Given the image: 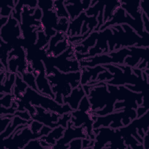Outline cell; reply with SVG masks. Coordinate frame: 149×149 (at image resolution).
Masks as SVG:
<instances>
[{
	"label": "cell",
	"instance_id": "obj_1",
	"mask_svg": "<svg viewBox=\"0 0 149 149\" xmlns=\"http://www.w3.org/2000/svg\"><path fill=\"white\" fill-rule=\"evenodd\" d=\"M110 28L112 34L108 40L109 52L125 47L149 46V38L141 37L127 24L114 25Z\"/></svg>",
	"mask_w": 149,
	"mask_h": 149
},
{
	"label": "cell",
	"instance_id": "obj_2",
	"mask_svg": "<svg viewBox=\"0 0 149 149\" xmlns=\"http://www.w3.org/2000/svg\"><path fill=\"white\" fill-rule=\"evenodd\" d=\"M91 105V111L97 116H105L114 112L116 100L107 90V84L100 81L90 91L87 95Z\"/></svg>",
	"mask_w": 149,
	"mask_h": 149
},
{
	"label": "cell",
	"instance_id": "obj_3",
	"mask_svg": "<svg viewBox=\"0 0 149 149\" xmlns=\"http://www.w3.org/2000/svg\"><path fill=\"white\" fill-rule=\"evenodd\" d=\"M52 129L50 127L44 125L40 132L34 133L31 130L29 125H20L11 135L2 140L3 147L6 149H22L30 140L47 135Z\"/></svg>",
	"mask_w": 149,
	"mask_h": 149
},
{
	"label": "cell",
	"instance_id": "obj_4",
	"mask_svg": "<svg viewBox=\"0 0 149 149\" xmlns=\"http://www.w3.org/2000/svg\"><path fill=\"white\" fill-rule=\"evenodd\" d=\"M19 100L30 102L34 107H41L47 111L54 112L61 115L70 113L73 111L68 104L61 105L54 98L42 94L29 87L27 88L25 93Z\"/></svg>",
	"mask_w": 149,
	"mask_h": 149
},
{
	"label": "cell",
	"instance_id": "obj_5",
	"mask_svg": "<svg viewBox=\"0 0 149 149\" xmlns=\"http://www.w3.org/2000/svg\"><path fill=\"white\" fill-rule=\"evenodd\" d=\"M74 45L70 42L69 47L62 54L57 56H47L42 62L45 69L52 67L56 68L60 72L69 73L77 72L81 70L79 61L74 57Z\"/></svg>",
	"mask_w": 149,
	"mask_h": 149
},
{
	"label": "cell",
	"instance_id": "obj_6",
	"mask_svg": "<svg viewBox=\"0 0 149 149\" xmlns=\"http://www.w3.org/2000/svg\"><path fill=\"white\" fill-rule=\"evenodd\" d=\"M108 91L112 93L116 101H124L117 102L114 104V111H119L123 108H133L136 109L139 105H141L143 101V95L131 91L124 85L114 86L107 84Z\"/></svg>",
	"mask_w": 149,
	"mask_h": 149
},
{
	"label": "cell",
	"instance_id": "obj_7",
	"mask_svg": "<svg viewBox=\"0 0 149 149\" xmlns=\"http://www.w3.org/2000/svg\"><path fill=\"white\" fill-rule=\"evenodd\" d=\"M136 118V111L133 108H123V110L114 111L112 113L102 116H97L93 123V129L100 127V126H108L111 122H113L110 125L113 129H118L123 126H126Z\"/></svg>",
	"mask_w": 149,
	"mask_h": 149
},
{
	"label": "cell",
	"instance_id": "obj_8",
	"mask_svg": "<svg viewBox=\"0 0 149 149\" xmlns=\"http://www.w3.org/2000/svg\"><path fill=\"white\" fill-rule=\"evenodd\" d=\"M93 133L95 135V141L93 148H102L108 142L111 144L104 148H125L126 146L124 144V139L120 134L119 128L115 130L113 128L101 127L93 129Z\"/></svg>",
	"mask_w": 149,
	"mask_h": 149
},
{
	"label": "cell",
	"instance_id": "obj_9",
	"mask_svg": "<svg viewBox=\"0 0 149 149\" xmlns=\"http://www.w3.org/2000/svg\"><path fill=\"white\" fill-rule=\"evenodd\" d=\"M131 52L129 48H122L117 51H112L108 54H102L80 61L81 67H93L97 65H125L124 60Z\"/></svg>",
	"mask_w": 149,
	"mask_h": 149
},
{
	"label": "cell",
	"instance_id": "obj_10",
	"mask_svg": "<svg viewBox=\"0 0 149 149\" xmlns=\"http://www.w3.org/2000/svg\"><path fill=\"white\" fill-rule=\"evenodd\" d=\"M123 23L129 24V26H131L133 30H135L136 33L140 36H141V37L149 38L148 33L144 31L143 20L134 19L127 13H126L125 16V10L120 6L118 7L115 10L111 19L104 23L101 26L99 31H102L109 26Z\"/></svg>",
	"mask_w": 149,
	"mask_h": 149
},
{
	"label": "cell",
	"instance_id": "obj_11",
	"mask_svg": "<svg viewBox=\"0 0 149 149\" xmlns=\"http://www.w3.org/2000/svg\"><path fill=\"white\" fill-rule=\"evenodd\" d=\"M1 39L9 44L13 49L18 47V38L22 37V32L18 21L12 14L9 16L8 22L1 29Z\"/></svg>",
	"mask_w": 149,
	"mask_h": 149
},
{
	"label": "cell",
	"instance_id": "obj_12",
	"mask_svg": "<svg viewBox=\"0 0 149 149\" xmlns=\"http://www.w3.org/2000/svg\"><path fill=\"white\" fill-rule=\"evenodd\" d=\"M89 139L84 126L75 127L71 120L68 122L63 136L59 139L51 148H69V143L74 139Z\"/></svg>",
	"mask_w": 149,
	"mask_h": 149
},
{
	"label": "cell",
	"instance_id": "obj_13",
	"mask_svg": "<svg viewBox=\"0 0 149 149\" xmlns=\"http://www.w3.org/2000/svg\"><path fill=\"white\" fill-rule=\"evenodd\" d=\"M71 121L75 127L84 126L88 138L90 140H94L95 135L93 133L94 121L91 118V110L89 112L77 109L72 111Z\"/></svg>",
	"mask_w": 149,
	"mask_h": 149
},
{
	"label": "cell",
	"instance_id": "obj_14",
	"mask_svg": "<svg viewBox=\"0 0 149 149\" xmlns=\"http://www.w3.org/2000/svg\"><path fill=\"white\" fill-rule=\"evenodd\" d=\"M36 112L31 116L33 120H36L40 122L44 125L50 127L54 129L58 126H61V123L59 118L62 115L58 113L47 111L41 107H34Z\"/></svg>",
	"mask_w": 149,
	"mask_h": 149
},
{
	"label": "cell",
	"instance_id": "obj_15",
	"mask_svg": "<svg viewBox=\"0 0 149 149\" xmlns=\"http://www.w3.org/2000/svg\"><path fill=\"white\" fill-rule=\"evenodd\" d=\"M42 16L40 20L41 26L45 34L47 36L52 35L54 33V29L56 28L59 18L54 9L51 10H44Z\"/></svg>",
	"mask_w": 149,
	"mask_h": 149
},
{
	"label": "cell",
	"instance_id": "obj_16",
	"mask_svg": "<svg viewBox=\"0 0 149 149\" xmlns=\"http://www.w3.org/2000/svg\"><path fill=\"white\" fill-rule=\"evenodd\" d=\"M91 1H64V5L69 15L70 21L87 10L91 5Z\"/></svg>",
	"mask_w": 149,
	"mask_h": 149
},
{
	"label": "cell",
	"instance_id": "obj_17",
	"mask_svg": "<svg viewBox=\"0 0 149 149\" xmlns=\"http://www.w3.org/2000/svg\"><path fill=\"white\" fill-rule=\"evenodd\" d=\"M131 51V57L126 56L124 60V64L131 68H135L139 61H142L144 59H147L148 47L143 48L137 47H128Z\"/></svg>",
	"mask_w": 149,
	"mask_h": 149
},
{
	"label": "cell",
	"instance_id": "obj_18",
	"mask_svg": "<svg viewBox=\"0 0 149 149\" xmlns=\"http://www.w3.org/2000/svg\"><path fill=\"white\" fill-rule=\"evenodd\" d=\"M107 69L102 65H97L94 68L81 67V79L80 84H90L97 78L98 73L102 72Z\"/></svg>",
	"mask_w": 149,
	"mask_h": 149
},
{
	"label": "cell",
	"instance_id": "obj_19",
	"mask_svg": "<svg viewBox=\"0 0 149 149\" xmlns=\"http://www.w3.org/2000/svg\"><path fill=\"white\" fill-rule=\"evenodd\" d=\"M36 81L38 90L41 94L55 99V95L52 92L51 87L47 77L45 69L38 72L37 76L36 77Z\"/></svg>",
	"mask_w": 149,
	"mask_h": 149
},
{
	"label": "cell",
	"instance_id": "obj_20",
	"mask_svg": "<svg viewBox=\"0 0 149 149\" xmlns=\"http://www.w3.org/2000/svg\"><path fill=\"white\" fill-rule=\"evenodd\" d=\"M86 95L82 85H79L78 87L72 88L70 94L65 97L63 98L64 104H68L71 108L74 111L78 109L79 105L83 98Z\"/></svg>",
	"mask_w": 149,
	"mask_h": 149
},
{
	"label": "cell",
	"instance_id": "obj_21",
	"mask_svg": "<svg viewBox=\"0 0 149 149\" xmlns=\"http://www.w3.org/2000/svg\"><path fill=\"white\" fill-rule=\"evenodd\" d=\"M98 35V31H93L83 41L77 45H74V51L82 54L87 53L89 49L95 45Z\"/></svg>",
	"mask_w": 149,
	"mask_h": 149
},
{
	"label": "cell",
	"instance_id": "obj_22",
	"mask_svg": "<svg viewBox=\"0 0 149 149\" xmlns=\"http://www.w3.org/2000/svg\"><path fill=\"white\" fill-rule=\"evenodd\" d=\"M120 2V7L126 10L127 14L130 16L131 15L134 19L142 20V12L140 8V1L130 2H126L122 1Z\"/></svg>",
	"mask_w": 149,
	"mask_h": 149
},
{
	"label": "cell",
	"instance_id": "obj_23",
	"mask_svg": "<svg viewBox=\"0 0 149 149\" xmlns=\"http://www.w3.org/2000/svg\"><path fill=\"white\" fill-rule=\"evenodd\" d=\"M65 129L66 128L62 126H58L52 129L47 135L42 136L40 139L45 141L52 147L56 143V141L63 136Z\"/></svg>",
	"mask_w": 149,
	"mask_h": 149
},
{
	"label": "cell",
	"instance_id": "obj_24",
	"mask_svg": "<svg viewBox=\"0 0 149 149\" xmlns=\"http://www.w3.org/2000/svg\"><path fill=\"white\" fill-rule=\"evenodd\" d=\"M32 120H27L19 116H15V117L12 120L11 122L8 125L6 129L3 132L1 133V136L2 140L9 137L16 129L17 125H29Z\"/></svg>",
	"mask_w": 149,
	"mask_h": 149
},
{
	"label": "cell",
	"instance_id": "obj_25",
	"mask_svg": "<svg viewBox=\"0 0 149 149\" xmlns=\"http://www.w3.org/2000/svg\"><path fill=\"white\" fill-rule=\"evenodd\" d=\"M121 2L119 1L105 2V7L103 15L104 23L111 19L114 12L119 6H120Z\"/></svg>",
	"mask_w": 149,
	"mask_h": 149
},
{
	"label": "cell",
	"instance_id": "obj_26",
	"mask_svg": "<svg viewBox=\"0 0 149 149\" xmlns=\"http://www.w3.org/2000/svg\"><path fill=\"white\" fill-rule=\"evenodd\" d=\"M28 86L23 80L20 75L16 74L15 85H14L12 91V94L15 96V99L19 100L20 97L25 93Z\"/></svg>",
	"mask_w": 149,
	"mask_h": 149
},
{
	"label": "cell",
	"instance_id": "obj_27",
	"mask_svg": "<svg viewBox=\"0 0 149 149\" xmlns=\"http://www.w3.org/2000/svg\"><path fill=\"white\" fill-rule=\"evenodd\" d=\"M15 73H11L6 71V78L4 83L1 84V93L4 94H12L14 83L16 79Z\"/></svg>",
	"mask_w": 149,
	"mask_h": 149
},
{
	"label": "cell",
	"instance_id": "obj_28",
	"mask_svg": "<svg viewBox=\"0 0 149 149\" xmlns=\"http://www.w3.org/2000/svg\"><path fill=\"white\" fill-rule=\"evenodd\" d=\"M70 45V42L68 40V37L66 35L65 38L60 41L59 42L57 43V44L52 49L49 55L48 56H57L63 52H64Z\"/></svg>",
	"mask_w": 149,
	"mask_h": 149
},
{
	"label": "cell",
	"instance_id": "obj_29",
	"mask_svg": "<svg viewBox=\"0 0 149 149\" xmlns=\"http://www.w3.org/2000/svg\"><path fill=\"white\" fill-rule=\"evenodd\" d=\"M54 8L58 18L65 17L69 20V15L64 5V1H54Z\"/></svg>",
	"mask_w": 149,
	"mask_h": 149
},
{
	"label": "cell",
	"instance_id": "obj_30",
	"mask_svg": "<svg viewBox=\"0 0 149 149\" xmlns=\"http://www.w3.org/2000/svg\"><path fill=\"white\" fill-rule=\"evenodd\" d=\"M22 78L23 80L25 82V83L28 86V87L38 91L36 84V76L33 72L26 71L24 73L22 74Z\"/></svg>",
	"mask_w": 149,
	"mask_h": 149
},
{
	"label": "cell",
	"instance_id": "obj_31",
	"mask_svg": "<svg viewBox=\"0 0 149 149\" xmlns=\"http://www.w3.org/2000/svg\"><path fill=\"white\" fill-rule=\"evenodd\" d=\"M65 37L66 34L62 32H56V34L50 38V40L48 45V48L47 49V52L48 55H49L52 49L56 45V44L59 41L63 40L65 38Z\"/></svg>",
	"mask_w": 149,
	"mask_h": 149
},
{
	"label": "cell",
	"instance_id": "obj_32",
	"mask_svg": "<svg viewBox=\"0 0 149 149\" xmlns=\"http://www.w3.org/2000/svg\"><path fill=\"white\" fill-rule=\"evenodd\" d=\"M105 5V2L97 1L94 6H90L89 8L85 11V13L87 16L92 15L98 16V13L103 11Z\"/></svg>",
	"mask_w": 149,
	"mask_h": 149
},
{
	"label": "cell",
	"instance_id": "obj_33",
	"mask_svg": "<svg viewBox=\"0 0 149 149\" xmlns=\"http://www.w3.org/2000/svg\"><path fill=\"white\" fill-rule=\"evenodd\" d=\"M69 22H70V20L67 18H65V17L59 18L58 23L56 28L55 29V30L57 32H62L65 34H66L68 30Z\"/></svg>",
	"mask_w": 149,
	"mask_h": 149
},
{
	"label": "cell",
	"instance_id": "obj_34",
	"mask_svg": "<svg viewBox=\"0 0 149 149\" xmlns=\"http://www.w3.org/2000/svg\"><path fill=\"white\" fill-rule=\"evenodd\" d=\"M15 98L13 94H6L1 98V105L6 108L10 107Z\"/></svg>",
	"mask_w": 149,
	"mask_h": 149
},
{
	"label": "cell",
	"instance_id": "obj_35",
	"mask_svg": "<svg viewBox=\"0 0 149 149\" xmlns=\"http://www.w3.org/2000/svg\"><path fill=\"white\" fill-rule=\"evenodd\" d=\"M17 107L18 104L15 101V100L13 101L10 107L6 108L1 105V116L7 114H14L15 112L17 111Z\"/></svg>",
	"mask_w": 149,
	"mask_h": 149
},
{
	"label": "cell",
	"instance_id": "obj_36",
	"mask_svg": "<svg viewBox=\"0 0 149 149\" xmlns=\"http://www.w3.org/2000/svg\"><path fill=\"white\" fill-rule=\"evenodd\" d=\"M78 109L84 111L86 112H89L91 110V105L89 102L88 98L86 95H84L80 101Z\"/></svg>",
	"mask_w": 149,
	"mask_h": 149
},
{
	"label": "cell",
	"instance_id": "obj_37",
	"mask_svg": "<svg viewBox=\"0 0 149 149\" xmlns=\"http://www.w3.org/2000/svg\"><path fill=\"white\" fill-rule=\"evenodd\" d=\"M37 7L44 10H51L54 9V1H38Z\"/></svg>",
	"mask_w": 149,
	"mask_h": 149
},
{
	"label": "cell",
	"instance_id": "obj_38",
	"mask_svg": "<svg viewBox=\"0 0 149 149\" xmlns=\"http://www.w3.org/2000/svg\"><path fill=\"white\" fill-rule=\"evenodd\" d=\"M29 126L31 130L33 133H36L40 131L41 128L43 127L44 125L39 121L32 119L31 123L29 125Z\"/></svg>",
	"mask_w": 149,
	"mask_h": 149
},
{
	"label": "cell",
	"instance_id": "obj_39",
	"mask_svg": "<svg viewBox=\"0 0 149 149\" xmlns=\"http://www.w3.org/2000/svg\"><path fill=\"white\" fill-rule=\"evenodd\" d=\"M23 148L27 149V148H44L41 146L40 139H37L30 140L27 143V144Z\"/></svg>",
	"mask_w": 149,
	"mask_h": 149
},
{
	"label": "cell",
	"instance_id": "obj_40",
	"mask_svg": "<svg viewBox=\"0 0 149 149\" xmlns=\"http://www.w3.org/2000/svg\"><path fill=\"white\" fill-rule=\"evenodd\" d=\"M13 10V8L8 6L7 3L2 5L1 7V17H9Z\"/></svg>",
	"mask_w": 149,
	"mask_h": 149
},
{
	"label": "cell",
	"instance_id": "obj_41",
	"mask_svg": "<svg viewBox=\"0 0 149 149\" xmlns=\"http://www.w3.org/2000/svg\"><path fill=\"white\" fill-rule=\"evenodd\" d=\"M15 116H19L20 118L27 120H32L31 116L29 112L27 110H26L24 111H16L15 113H14Z\"/></svg>",
	"mask_w": 149,
	"mask_h": 149
},
{
	"label": "cell",
	"instance_id": "obj_42",
	"mask_svg": "<svg viewBox=\"0 0 149 149\" xmlns=\"http://www.w3.org/2000/svg\"><path fill=\"white\" fill-rule=\"evenodd\" d=\"M70 148H82V139L78 138L77 139L72 140L68 144Z\"/></svg>",
	"mask_w": 149,
	"mask_h": 149
},
{
	"label": "cell",
	"instance_id": "obj_43",
	"mask_svg": "<svg viewBox=\"0 0 149 149\" xmlns=\"http://www.w3.org/2000/svg\"><path fill=\"white\" fill-rule=\"evenodd\" d=\"M1 118V133L3 132L7 127L8 125L11 122L12 119L9 118Z\"/></svg>",
	"mask_w": 149,
	"mask_h": 149
},
{
	"label": "cell",
	"instance_id": "obj_44",
	"mask_svg": "<svg viewBox=\"0 0 149 149\" xmlns=\"http://www.w3.org/2000/svg\"><path fill=\"white\" fill-rule=\"evenodd\" d=\"M141 17H142V20L143 22V25H144V29L145 27V31L147 33H149V20H148V17L147 16V15L142 12L141 15Z\"/></svg>",
	"mask_w": 149,
	"mask_h": 149
},
{
	"label": "cell",
	"instance_id": "obj_45",
	"mask_svg": "<svg viewBox=\"0 0 149 149\" xmlns=\"http://www.w3.org/2000/svg\"><path fill=\"white\" fill-rule=\"evenodd\" d=\"M147 111H148V109L144 107H138L136 109V118H139L143 115Z\"/></svg>",
	"mask_w": 149,
	"mask_h": 149
},
{
	"label": "cell",
	"instance_id": "obj_46",
	"mask_svg": "<svg viewBox=\"0 0 149 149\" xmlns=\"http://www.w3.org/2000/svg\"><path fill=\"white\" fill-rule=\"evenodd\" d=\"M9 17H1V24H0V29L8 21Z\"/></svg>",
	"mask_w": 149,
	"mask_h": 149
}]
</instances>
